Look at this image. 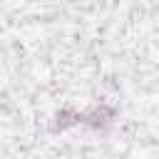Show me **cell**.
I'll return each mask as SVG.
<instances>
[{
	"instance_id": "cell-1",
	"label": "cell",
	"mask_w": 159,
	"mask_h": 159,
	"mask_svg": "<svg viewBox=\"0 0 159 159\" xmlns=\"http://www.w3.org/2000/svg\"><path fill=\"white\" fill-rule=\"evenodd\" d=\"M117 117H119V109H117L114 102L97 99V102H92L89 107L82 109V127H87V129L102 134V132H107V129L114 127Z\"/></svg>"
},
{
	"instance_id": "cell-2",
	"label": "cell",
	"mask_w": 159,
	"mask_h": 159,
	"mask_svg": "<svg viewBox=\"0 0 159 159\" xmlns=\"http://www.w3.org/2000/svg\"><path fill=\"white\" fill-rule=\"evenodd\" d=\"M75 127H82V109L75 104H62L60 109H55L52 119H50V132L52 134H65Z\"/></svg>"
}]
</instances>
